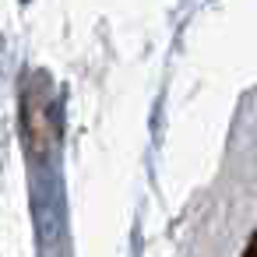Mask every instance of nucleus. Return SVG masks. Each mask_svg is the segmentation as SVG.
<instances>
[{
  "mask_svg": "<svg viewBox=\"0 0 257 257\" xmlns=\"http://www.w3.org/2000/svg\"><path fill=\"white\" fill-rule=\"evenodd\" d=\"M250 250H257V239H253V243H250Z\"/></svg>",
  "mask_w": 257,
  "mask_h": 257,
  "instance_id": "f257e3e1",
  "label": "nucleus"
}]
</instances>
